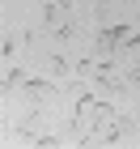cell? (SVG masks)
Listing matches in <instances>:
<instances>
[{
    "instance_id": "obj_3",
    "label": "cell",
    "mask_w": 140,
    "mask_h": 149,
    "mask_svg": "<svg viewBox=\"0 0 140 149\" xmlns=\"http://www.w3.org/2000/svg\"><path fill=\"white\" fill-rule=\"evenodd\" d=\"M128 77H132V81H136V85H140V60H136V64H132V72H128Z\"/></svg>"
},
{
    "instance_id": "obj_2",
    "label": "cell",
    "mask_w": 140,
    "mask_h": 149,
    "mask_svg": "<svg viewBox=\"0 0 140 149\" xmlns=\"http://www.w3.org/2000/svg\"><path fill=\"white\" fill-rule=\"evenodd\" d=\"M21 94L38 102V98H47V94H51V85H47V81H38V77H30V81H21Z\"/></svg>"
},
{
    "instance_id": "obj_1",
    "label": "cell",
    "mask_w": 140,
    "mask_h": 149,
    "mask_svg": "<svg viewBox=\"0 0 140 149\" xmlns=\"http://www.w3.org/2000/svg\"><path fill=\"white\" fill-rule=\"evenodd\" d=\"M128 38V26H102L98 30V56H115V47Z\"/></svg>"
}]
</instances>
